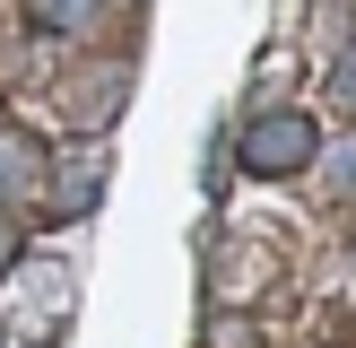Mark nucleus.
Instances as JSON below:
<instances>
[{
	"label": "nucleus",
	"instance_id": "f257e3e1",
	"mask_svg": "<svg viewBox=\"0 0 356 348\" xmlns=\"http://www.w3.org/2000/svg\"><path fill=\"white\" fill-rule=\"evenodd\" d=\"M313 157H322L313 113H261V122H243V174H261V183H287V174H305Z\"/></svg>",
	"mask_w": 356,
	"mask_h": 348
},
{
	"label": "nucleus",
	"instance_id": "f03ea898",
	"mask_svg": "<svg viewBox=\"0 0 356 348\" xmlns=\"http://www.w3.org/2000/svg\"><path fill=\"white\" fill-rule=\"evenodd\" d=\"M44 174H52V166H44V139H35V131H17V122H0V209H9V200H26Z\"/></svg>",
	"mask_w": 356,
	"mask_h": 348
},
{
	"label": "nucleus",
	"instance_id": "7ed1b4c3",
	"mask_svg": "<svg viewBox=\"0 0 356 348\" xmlns=\"http://www.w3.org/2000/svg\"><path fill=\"white\" fill-rule=\"evenodd\" d=\"M96 183H104V166H87V157H70V174H61V191H52V209H61V218H79V209L96 200Z\"/></svg>",
	"mask_w": 356,
	"mask_h": 348
},
{
	"label": "nucleus",
	"instance_id": "20e7f679",
	"mask_svg": "<svg viewBox=\"0 0 356 348\" xmlns=\"http://www.w3.org/2000/svg\"><path fill=\"white\" fill-rule=\"evenodd\" d=\"M26 9H35V17H44V26H79V17H87V9H96V0H26Z\"/></svg>",
	"mask_w": 356,
	"mask_h": 348
},
{
	"label": "nucleus",
	"instance_id": "39448f33",
	"mask_svg": "<svg viewBox=\"0 0 356 348\" xmlns=\"http://www.w3.org/2000/svg\"><path fill=\"white\" fill-rule=\"evenodd\" d=\"M9 261H17V226L0 218V270H9Z\"/></svg>",
	"mask_w": 356,
	"mask_h": 348
},
{
	"label": "nucleus",
	"instance_id": "423d86ee",
	"mask_svg": "<svg viewBox=\"0 0 356 348\" xmlns=\"http://www.w3.org/2000/svg\"><path fill=\"white\" fill-rule=\"evenodd\" d=\"M339 96L356 104V52H348V61H339Z\"/></svg>",
	"mask_w": 356,
	"mask_h": 348
}]
</instances>
